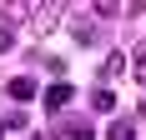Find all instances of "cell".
I'll return each instance as SVG.
<instances>
[{"mask_svg": "<svg viewBox=\"0 0 146 140\" xmlns=\"http://www.w3.org/2000/svg\"><path fill=\"white\" fill-rule=\"evenodd\" d=\"M71 95H76L71 85H66V80H56V85L40 95V105H45V110H66V105H71Z\"/></svg>", "mask_w": 146, "mask_h": 140, "instance_id": "cell-1", "label": "cell"}, {"mask_svg": "<svg viewBox=\"0 0 146 140\" xmlns=\"http://www.w3.org/2000/svg\"><path fill=\"white\" fill-rule=\"evenodd\" d=\"M126 65H131V55H126V50H111V60L101 65V80H116V75H126Z\"/></svg>", "mask_w": 146, "mask_h": 140, "instance_id": "cell-2", "label": "cell"}, {"mask_svg": "<svg viewBox=\"0 0 146 140\" xmlns=\"http://www.w3.org/2000/svg\"><path fill=\"white\" fill-rule=\"evenodd\" d=\"M35 95H40V85L30 80V75H15L10 80V100H35Z\"/></svg>", "mask_w": 146, "mask_h": 140, "instance_id": "cell-3", "label": "cell"}, {"mask_svg": "<svg viewBox=\"0 0 146 140\" xmlns=\"http://www.w3.org/2000/svg\"><path fill=\"white\" fill-rule=\"evenodd\" d=\"M91 110H101V115H111V110H116V95H111V85H96V90H91Z\"/></svg>", "mask_w": 146, "mask_h": 140, "instance_id": "cell-4", "label": "cell"}, {"mask_svg": "<svg viewBox=\"0 0 146 140\" xmlns=\"http://www.w3.org/2000/svg\"><path fill=\"white\" fill-rule=\"evenodd\" d=\"M60 140H96V130H91L86 120H66V125H60Z\"/></svg>", "mask_w": 146, "mask_h": 140, "instance_id": "cell-5", "label": "cell"}, {"mask_svg": "<svg viewBox=\"0 0 146 140\" xmlns=\"http://www.w3.org/2000/svg\"><path fill=\"white\" fill-rule=\"evenodd\" d=\"M106 140H136V125L131 120H111L106 125Z\"/></svg>", "mask_w": 146, "mask_h": 140, "instance_id": "cell-6", "label": "cell"}, {"mask_svg": "<svg viewBox=\"0 0 146 140\" xmlns=\"http://www.w3.org/2000/svg\"><path fill=\"white\" fill-rule=\"evenodd\" d=\"M71 35H76V45H91V40H96V25H91V20H76Z\"/></svg>", "mask_w": 146, "mask_h": 140, "instance_id": "cell-7", "label": "cell"}, {"mask_svg": "<svg viewBox=\"0 0 146 140\" xmlns=\"http://www.w3.org/2000/svg\"><path fill=\"white\" fill-rule=\"evenodd\" d=\"M131 60H136V65H131V75H136V80H141V85H146V45H141V50H136V55H131Z\"/></svg>", "mask_w": 146, "mask_h": 140, "instance_id": "cell-8", "label": "cell"}, {"mask_svg": "<svg viewBox=\"0 0 146 140\" xmlns=\"http://www.w3.org/2000/svg\"><path fill=\"white\" fill-rule=\"evenodd\" d=\"M96 15H101V20H111V15H121V5H116V0H101V5H96Z\"/></svg>", "mask_w": 146, "mask_h": 140, "instance_id": "cell-9", "label": "cell"}, {"mask_svg": "<svg viewBox=\"0 0 146 140\" xmlns=\"http://www.w3.org/2000/svg\"><path fill=\"white\" fill-rule=\"evenodd\" d=\"M10 45H15V30H10V25H0V50H10Z\"/></svg>", "mask_w": 146, "mask_h": 140, "instance_id": "cell-10", "label": "cell"}, {"mask_svg": "<svg viewBox=\"0 0 146 140\" xmlns=\"http://www.w3.org/2000/svg\"><path fill=\"white\" fill-rule=\"evenodd\" d=\"M0 135H5V125H0Z\"/></svg>", "mask_w": 146, "mask_h": 140, "instance_id": "cell-11", "label": "cell"}]
</instances>
